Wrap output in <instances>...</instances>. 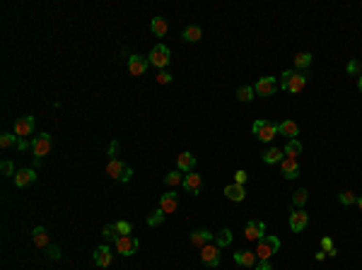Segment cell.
I'll return each mask as SVG.
<instances>
[{
    "mask_svg": "<svg viewBox=\"0 0 362 270\" xmlns=\"http://www.w3.org/2000/svg\"><path fill=\"white\" fill-rule=\"evenodd\" d=\"M304 84H307V75H304V72H299V70H285V72H283L280 87H283L285 92L299 94V92L304 89Z\"/></svg>",
    "mask_w": 362,
    "mask_h": 270,
    "instance_id": "obj_1",
    "label": "cell"
},
{
    "mask_svg": "<svg viewBox=\"0 0 362 270\" xmlns=\"http://www.w3.org/2000/svg\"><path fill=\"white\" fill-rule=\"evenodd\" d=\"M278 249H280V239L278 236H263V239H259L256 241V258L259 261H268L273 253H278Z\"/></svg>",
    "mask_w": 362,
    "mask_h": 270,
    "instance_id": "obj_2",
    "label": "cell"
},
{
    "mask_svg": "<svg viewBox=\"0 0 362 270\" xmlns=\"http://www.w3.org/2000/svg\"><path fill=\"white\" fill-rule=\"evenodd\" d=\"M51 147H53V140H51V135L49 133H41V135H36V137L32 140V152H34L36 162H41V159L51 152Z\"/></svg>",
    "mask_w": 362,
    "mask_h": 270,
    "instance_id": "obj_3",
    "label": "cell"
},
{
    "mask_svg": "<svg viewBox=\"0 0 362 270\" xmlns=\"http://www.w3.org/2000/svg\"><path fill=\"white\" fill-rule=\"evenodd\" d=\"M169 58H172V53H169V46H164V44H157L150 51V66L159 68V70H164L169 66Z\"/></svg>",
    "mask_w": 362,
    "mask_h": 270,
    "instance_id": "obj_4",
    "label": "cell"
},
{
    "mask_svg": "<svg viewBox=\"0 0 362 270\" xmlns=\"http://www.w3.org/2000/svg\"><path fill=\"white\" fill-rule=\"evenodd\" d=\"M254 135H256L261 142H271V140L278 135V123H271V121H256V123H254Z\"/></svg>",
    "mask_w": 362,
    "mask_h": 270,
    "instance_id": "obj_5",
    "label": "cell"
},
{
    "mask_svg": "<svg viewBox=\"0 0 362 270\" xmlns=\"http://www.w3.org/2000/svg\"><path fill=\"white\" fill-rule=\"evenodd\" d=\"M114 249L121 253V256H133L136 251H138V239L136 236H119L116 241H114Z\"/></svg>",
    "mask_w": 362,
    "mask_h": 270,
    "instance_id": "obj_6",
    "label": "cell"
},
{
    "mask_svg": "<svg viewBox=\"0 0 362 270\" xmlns=\"http://www.w3.org/2000/svg\"><path fill=\"white\" fill-rule=\"evenodd\" d=\"M244 236H246V241H259V239H263V236H266V224H263L261 219H251V222H246Z\"/></svg>",
    "mask_w": 362,
    "mask_h": 270,
    "instance_id": "obj_7",
    "label": "cell"
},
{
    "mask_svg": "<svg viewBox=\"0 0 362 270\" xmlns=\"http://www.w3.org/2000/svg\"><path fill=\"white\" fill-rule=\"evenodd\" d=\"M201 261L210 268H217L220 266V246L217 244H206L201 249Z\"/></svg>",
    "mask_w": 362,
    "mask_h": 270,
    "instance_id": "obj_8",
    "label": "cell"
},
{
    "mask_svg": "<svg viewBox=\"0 0 362 270\" xmlns=\"http://www.w3.org/2000/svg\"><path fill=\"white\" fill-rule=\"evenodd\" d=\"M34 116H22L17 123H15V135L19 137V140H27L29 135L34 133Z\"/></svg>",
    "mask_w": 362,
    "mask_h": 270,
    "instance_id": "obj_9",
    "label": "cell"
},
{
    "mask_svg": "<svg viewBox=\"0 0 362 270\" xmlns=\"http://www.w3.org/2000/svg\"><path fill=\"white\" fill-rule=\"evenodd\" d=\"M276 89H278L276 77H261V80L254 84V92H256L259 97H271V94H276Z\"/></svg>",
    "mask_w": 362,
    "mask_h": 270,
    "instance_id": "obj_10",
    "label": "cell"
},
{
    "mask_svg": "<svg viewBox=\"0 0 362 270\" xmlns=\"http://www.w3.org/2000/svg\"><path fill=\"white\" fill-rule=\"evenodd\" d=\"M309 224V215L304 212V210H294L292 215H290V229L292 232H304V227Z\"/></svg>",
    "mask_w": 362,
    "mask_h": 270,
    "instance_id": "obj_11",
    "label": "cell"
},
{
    "mask_svg": "<svg viewBox=\"0 0 362 270\" xmlns=\"http://www.w3.org/2000/svg\"><path fill=\"white\" fill-rule=\"evenodd\" d=\"M147 66H150V61L143 58V56H138V53L128 58V70H131V75H136V77L145 75V72H147Z\"/></svg>",
    "mask_w": 362,
    "mask_h": 270,
    "instance_id": "obj_12",
    "label": "cell"
},
{
    "mask_svg": "<svg viewBox=\"0 0 362 270\" xmlns=\"http://www.w3.org/2000/svg\"><path fill=\"white\" fill-rule=\"evenodd\" d=\"M280 171H283L285 179H297V176H299V162L292 159V157H285V159L280 162Z\"/></svg>",
    "mask_w": 362,
    "mask_h": 270,
    "instance_id": "obj_13",
    "label": "cell"
},
{
    "mask_svg": "<svg viewBox=\"0 0 362 270\" xmlns=\"http://www.w3.org/2000/svg\"><path fill=\"white\" fill-rule=\"evenodd\" d=\"M32 181H36V171L34 169H19V171H15V186L17 188H24Z\"/></svg>",
    "mask_w": 362,
    "mask_h": 270,
    "instance_id": "obj_14",
    "label": "cell"
},
{
    "mask_svg": "<svg viewBox=\"0 0 362 270\" xmlns=\"http://www.w3.org/2000/svg\"><path fill=\"white\" fill-rule=\"evenodd\" d=\"M201 186H203V179H201V174H186L184 176V188L189 191V193H193V196H198L201 193Z\"/></svg>",
    "mask_w": 362,
    "mask_h": 270,
    "instance_id": "obj_15",
    "label": "cell"
},
{
    "mask_svg": "<svg viewBox=\"0 0 362 270\" xmlns=\"http://www.w3.org/2000/svg\"><path fill=\"white\" fill-rule=\"evenodd\" d=\"M213 241V232H208V229H196V232H191V244L196 246V249H203L206 244H210Z\"/></svg>",
    "mask_w": 362,
    "mask_h": 270,
    "instance_id": "obj_16",
    "label": "cell"
},
{
    "mask_svg": "<svg viewBox=\"0 0 362 270\" xmlns=\"http://www.w3.org/2000/svg\"><path fill=\"white\" fill-rule=\"evenodd\" d=\"M94 263L99 268H109L111 266V249L109 246H97L94 249Z\"/></svg>",
    "mask_w": 362,
    "mask_h": 270,
    "instance_id": "obj_17",
    "label": "cell"
},
{
    "mask_svg": "<svg viewBox=\"0 0 362 270\" xmlns=\"http://www.w3.org/2000/svg\"><path fill=\"white\" fill-rule=\"evenodd\" d=\"M176 164H179V171L191 174V171H193V167H196V157H193L191 152H181V154L176 157Z\"/></svg>",
    "mask_w": 362,
    "mask_h": 270,
    "instance_id": "obj_18",
    "label": "cell"
},
{
    "mask_svg": "<svg viewBox=\"0 0 362 270\" xmlns=\"http://www.w3.org/2000/svg\"><path fill=\"white\" fill-rule=\"evenodd\" d=\"M224 196H227L229 201L241 202L246 198V191H244V186H239V184H227V186H224Z\"/></svg>",
    "mask_w": 362,
    "mask_h": 270,
    "instance_id": "obj_19",
    "label": "cell"
},
{
    "mask_svg": "<svg viewBox=\"0 0 362 270\" xmlns=\"http://www.w3.org/2000/svg\"><path fill=\"white\" fill-rule=\"evenodd\" d=\"M176 205H179L176 193H164V196L159 198V210H162L164 215H172V212L176 210Z\"/></svg>",
    "mask_w": 362,
    "mask_h": 270,
    "instance_id": "obj_20",
    "label": "cell"
},
{
    "mask_svg": "<svg viewBox=\"0 0 362 270\" xmlns=\"http://www.w3.org/2000/svg\"><path fill=\"white\" fill-rule=\"evenodd\" d=\"M123 171H126V164L119 162V159H111V162L106 164V174H109L111 179H116V181L123 179Z\"/></svg>",
    "mask_w": 362,
    "mask_h": 270,
    "instance_id": "obj_21",
    "label": "cell"
},
{
    "mask_svg": "<svg viewBox=\"0 0 362 270\" xmlns=\"http://www.w3.org/2000/svg\"><path fill=\"white\" fill-rule=\"evenodd\" d=\"M278 133L288 135L290 140H297V135H299V126H297L294 121H283V123H278Z\"/></svg>",
    "mask_w": 362,
    "mask_h": 270,
    "instance_id": "obj_22",
    "label": "cell"
},
{
    "mask_svg": "<svg viewBox=\"0 0 362 270\" xmlns=\"http://www.w3.org/2000/svg\"><path fill=\"white\" fill-rule=\"evenodd\" d=\"M285 159V152L280 150V147H268L266 152H263V162L266 164H278V162H283Z\"/></svg>",
    "mask_w": 362,
    "mask_h": 270,
    "instance_id": "obj_23",
    "label": "cell"
},
{
    "mask_svg": "<svg viewBox=\"0 0 362 270\" xmlns=\"http://www.w3.org/2000/svg\"><path fill=\"white\" fill-rule=\"evenodd\" d=\"M32 239H34V246H39V249H49V246H51V244H49V234H46L44 227H34Z\"/></svg>",
    "mask_w": 362,
    "mask_h": 270,
    "instance_id": "obj_24",
    "label": "cell"
},
{
    "mask_svg": "<svg viewBox=\"0 0 362 270\" xmlns=\"http://www.w3.org/2000/svg\"><path fill=\"white\" fill-rule=\"evenodd\" d=\"M150 29H152V34L155 36H167V32H169V27H167V19L164 17H155L152 22H150Z\"/></svg>",
    "mask_w": 362,
    "mask_h": 270,
    "instance_id": "obj_25",
    "label": "cell"
},
{
    "mask_svg": "<svg viewBox=\"0 0 362 270\" xmlns=\"http://www.w3.org/2000/svg\"><path fill=\"white\" fill-rule=\"evenodd\" d=\"M234 261H237L239 266L251 268V266H256V253H254V251H237V253H234Z\"/></svg>",
    "mask_w": 362,
    "mask_h": 270,
    "instance_id": "obj_26",
    "label": "cell"
},
{
    "mask_svg": "<svg viewBox=\"0 0 362 270\" xmlns=\"http://www.w3.org/2000/svg\"><path fill=\"white\" fill-rule=\"evenodd\" d=\"M181 36H184V41H189V44H196V41H201V36H203V29H201V27H186Z\"/></svg>",
    "mask_w": 362,
    "mask_h": 270,
    "instance_id": "obj_27",
    "label": "cell"
},
{
    "mask_svg": "<svg viewBox=\"0 0 362 270\" xmlns=\"http://www.w3.org/2000/svg\"><path fill=\"white\" fill-rule=\"evenodd\" d=\"M283 152H285V157H292V159H297V157L302 154V142H299V140H290L288 145L283 147Z\"/></svg>",
    "mask_w": 362,
    "mask_h": 270,
    "instance_id": "obj_28",
    "label": "cell"
},
{
    "mask_svg": "<svg viewBox=\"0 0 362 270\" xmlns=\"http://www.w3.org/2000/svg\"><path fill=\"white\" fill-rule=\"evenodd\" d=\"M164 184H167L169 188H172V186H179V184H184V171H179V169H176V171H169V174L164 176Z\"/></svg>",
    "mask_w": 362,
    "mask_h": 270,
    "instance_id": "obj_29",
    "label": "cell"
},
{
    "mask_svg": "<svg viewBox=\"0 0 362 270\" xmlns=\"http://www.w3.org/2000/svg\"><path fill=\"white\" fill-rule=\"evenodd\" d=\"M311 66V53H297L294 56V68L302 72V70H307V68Z\"/></svg>",
    "mask_w": 362,
    "mask_h": 270,
    "instance_id": "obj_30",
    "label": "cell"
},
{
    "mask_svg": "<svg viewBox=\"0 0 362 270\" xmlns=\"http://www.w3.org/2000/svg\"><path fill=\"white\" fill-rule=\"evenodd\" d=\"M307 198H309V193H307L304 188H299V191H294V196H292V205H294L297 210H302L304 202H307Z\"/></svg>",
    "mask_w": 362,
    "mask_h": 270,
    "instance_id": "obj_31",
    "label": "cell"
},
{
    "mask_svg": "<svg viewBox=\"0 0 362 270\" xmlns=\"http://www.w3.org/2000/svg\"><path fill=\"white\" fill-rule=\"evenodd\" d=\"M254 94H256V92H254V87H249V84L237 89V99H239V101H251V99H254Z\"/></svg>",
    "mask_w": 362,
    "mask_h": 270,
    "instance_id": "obj_32",
    "label": "cell"
},
{
    "mask_svg": "<svg viewBox=\"0 0 362 270\" xmlns=\"http://www.w3.org/2000/svg\"><path fill=\"white\" fill-rule=\"evenodd\" d=\"M321 249H324V251H326V256H331V258L338 253V249L333 246V239H331V236H321Z\"/></svg>",
    "mask_w": 362,
    "mask_h": 270,
    "instance_id": "obj_33",
    "label": "cell"
},
{
    "mask_svg": "<svg viewBox=\"0 0 362 270\" xmlns=\"http://www.w3.org/2000/svg\"><path fill=\"white\" fill-rule=\"evenodd\" d=\"M15 142H19V137H17V135H12V133H2V135H0V147H2V150L12 147Z\"/></svg>",
    "mask_w": 362,
    "mask_h": 270,
    "instance_id": "obj_34",
    "label": "cell"
},
{
    "mask_svg": "<svg viewBox=\"0 0 362 270\" xmlns=\"http://www.w3.org/2000/svg\"><path fill=\"white\" fill-rule=\"evenodd\" d=\"M215 244L220 246V249H222V246H227V244H232V232H229V229H222V232L217 234Z\"/></svg>",
    "mask_w": 362,
    "mask_h": 270,
    "instance_id": "obj_35",
    "label": "cell"
},
{
    "mask_svg": "<svg viewBox=\"0 0 362 270\" xmlns=\"http://www.w3.org/2000/svg\"><path fill=\"white\" fill-rule=\"evenodd\" d=\"M164 217H167V215H164L162 210H157V212H152V215L147 217V224H150V227H159V224L164 222Z\"/></svg>",
    "mask_w": 362,
    "mask_h": 270,
    "instance_id": "obj_36",
    "label": "cell"
},
{
    "mask_svg": "<svg viewBox=\"0 0 362 270\" xmlns=\"http://www.w3.org/2000/svg\"><path fill=\"white\" fill-rule=\"evenodd\" d=\"M114 227H116V234H119V236H128V234L133 232V224H131V222H116Z\"/></svg>",
    "mask_w": 362,
    "mask_h": 270,
    "instance_id": "obj_37",
    "label": "cell"
},
{
    "mask_svg": "<svg viewBox=\"0 0 362 270\" xmlns=\"http://www.w3.org/2000/svg\"><path fill=\"white\" fill-rule=\"evenodd\" d=\"M338 202L341 205H353V202H358V196L350 193V191H343V193H338Z\"/></svg>",
    "mask_w": 362,
    "mask_h": 270,
    "instance_id": "obj_38",
    "label": "cell"
},
{
    "mask_svg": "<svg viewBox=\"0 0 362 270\" xmlns=\"http://www.w3.org/2000/svg\"><path fill=\"white\" fill-rule=\"evenodd\" d=\"M102 234H104V239H114V241L119 239V234H116V227H114V224H106V227L102 229Z\"/></svg>",
    "mask_w": 362,
    "mask_h": 270,
    "instance_id": "obj_39",
    "label": "cell"
},
{
    "mask_svg": "<svg viewBox=\"0 0 362 270\" xmlns=\"http://www.w3.org/2000/svg\"><path fill=\"white\" fill-rule=\"evenodd\" d=\"M348 72L360 77L362 75V61H350V63H348Z\"/></svg>",
    "mask_w": 362,
    "mask_h": 270,
    "instance_id": "obj_40",
    "label": "cell"
},
{
    "mask_svg": "<svg viewBox=\"0 0 362 270\" xmlns=\"http://www.w3.org/2000/svg\"><path fill=\"white\" fill-rule=\"evenodd\" d=\"M246 179H249V174H246L244 169H239V171H234V184H239V186H244V184H246Z\"/></svg>",
    "mask_w": 362,
    "mask_h": 270,
    "instance_id": "obj_41",
    "label": "cell"
},
{
    "mask_svg": "<svg viewBox=\"0 0 362 270\" xmlns=\"http://www.w3.org/2000/svg\"><path fill=\"white\" fill-rule=\"evenodd\" d=\"M46 256H49V258H53V261H58V258H61V249H58V246L53 244V246H49Z\"/></svg>",
    "mask_w": 362,
    "mask_h": 270,
    "instance_id": "obj_42",
    "label": "cell"
},
{
    "mask_svg": "<svg viewBox=\"0 0 362 270\" xmlns=\"http://www.w3.org/2000/svg\"><path fill=\"white\" fill-rule=\"evenodd\" d=\"M157 82H159V84H167V82H172V75H169L167 70H159V75H157Z\"/></svg>",
    "mask_w": 362,
    "mask_h": 270,
    "instance_id": "obj_43",
    "label": "cell"
},
{
    "mask_svg": "<svg viewBox=\"0 0 362 270\" xmlns=\"http://www.w3.org/2000/svg\"><path fill=\"white\" fill-rule=\"evenodd\" d=\"M0 169H2V174H5V176H12V171H15V169H12V162H7V159L0 164Z\"/></svg>",
    "mask_w": 362,
    "mask_h": 270,
    "instance_id": "obj_44",
    "label": "cell"
},
{
    "mask_svg": "<svg viewBox=\"0 0 362 270\" xmlns=\"http://www.w3.org/2000/svg\"><path fill=\"white\" fill-rule=\"evenodd\" d=\"M256 270H273V266H271L268 261H259V263H256Z\"/></svg>",
    "mask_w": 362,
    "mask_h": 270,
    "instance_id": "obj_45",
    "label": "cell"
},
{
    "mask_svg": "<svg viewBox=\"0 0 362 270\" xmlns=\"http://www.w3.org/2000/svg\"><path fill=\"white\" fill-rule=\"evenodd\" d=\"M358 89H360V92H362V75H360V77H358Z\"/></svg>",
    "mask_w": 362,
    "mask_h": 270,
    "instance_id": "obj_46",
    "label": "cell"
},
{
    "mask_svg": "<svg viewBox=\"0 0 362 270\" xmlns=\"http://www.w3.org/2000/svg\"><path fill=\"white\" fill-rule=\"evenodd\" d=\"M358 207H360V210H362V198H358Z\"/></svg>",
    "mask_w": 362,
    "mask_h": 270,
    "instance_id": "obj_47",
    "label": "cell"
}]
</instances>
